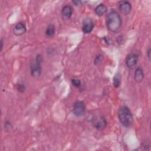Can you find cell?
<instances>
[{
	"label": "cell",
	"instance_id": "cell-1",
	"mask_svg": "<svg viewBox=\"0 0 151 151\" xmlns=\"http://www.w3.org/2000/svg\"><path fill=\"white\" fill-rule=\"evenodd\" d=\"M122 20L120 14L116 11H111L106 17V25L111 32L119 31L122 27Z\"/></svg>",
	"mask_w": 151,
	"mask_h": 151
},
{
	"label": "cell",
	"instance_id": "cell-2",
	"mask_svg": "<svg viewBox=\"0 0 151 151\" xmlns=\"http://www.w3.org/2000/svg\"><path fill=\"white\" fill-rule=\"evenodd\" d=\"M118 118L120 123L126 127H130L133 123L132 113L126 106L120 107L118 111Z\"/></svg>",
	"mask_w": 151,
	"mask_h": 151
},
{
	"label": "cell",
	"instance_id": "cell-3",
	"mask_svg": "<svg viewBox=\"0 0 151 151\" xmlns=\"http://www.w3.org/2000/svg\"><path fill=\"white\" fill-rule=\"evenodd\" d=\"M42 57L40 54L37 55L35 62L31 66V74L34 77H38L41 74Z\"/></svg>",
	"mask_w": 151,
	"mask_h": 151
},
{
	"label": "cell",
	"instance_id": "cell-4",
	"mask_svg": "<svg viewBox=\"0 0 151 151\" xmlns=\"http://www.w3.org/2000/svg\"><path fill=\"white\" fill-rule=\"evenodd\" d=\"M86 106L83 101H77L74 103L73 108L74 114L77 117H81L86 112Z\"/></svg>",
	"mask_w": 151,
	"mask_h": 151
},
{
	"label": "cell",
	"instance_id": "cell-5",
	"mask_svg": "<svg viewBox=\"0 0 151 151\" xmlns=\"http://www.w3.org/2000/svg\"><path fill=\"white\" fill-rule=\"evenodd\" d=\"M139 60V56L137 54L132 52L127 55L126 59V64L130 69H133L137 65Z\"/></svg>",
	"mask_w": 151,
	"mask_h": 151
},
{
	"label": "cell",
	"instance_id": "cell-6",
	"mask_svg": "<svg viewBox=\"0 0 151 151\" xmlns=\"http://www.w3.org/2000/svg\"><path fill=\"white\" fill-rule=\"evenodd\" d=\"M93 124L95 129L98 130H102L106 127L107 125V122L104 117L100 116L98 118L95 119L93 121Z\"/></svg>",
	"mask_w": 151,
	"mask_h": 151
},
{
	"label": "cell",
	"instance_id": "cell-7",
	"mask_svg": "<svg viewBox=\"0 0 151 151\" xmlns=\"http://www.w3.org/2000/svg\"><path fill=\"white\" fill-rule=\"evenodd\" d=\"M119 11L124 15H128L132 10V5L127 1H122L119 3Z\"/></svg>",
	"mask_w": 151,
	"mask_h": 151
},
{
	"label": "cell",
	"instance_id": "cell-8",
	"mask_svg": "<svg viewBox=\"0 0 151 151\" xmlns=\"http://www.w3.org/2000/svg\"><path fill=\"white\" fill-rule=\"evenodd\" d=\"M94 26V22L91 19H86L83 22L82 31L84 34H89L93 31Z\"/></svg>",
	"mask_w": 151,
	"mask_h": 151
},
{
	"label": "cell",
	"instance_id": "cell-9",
	"mask_svg": "<svg viewBox=\"0 0 151 151\" xmlns=\"http://www.w3.org/2000/svg\"><path fill=\"white\" fill-rule=\"evenodd\" d=\"M27 31V28L24 23L22 22H18L13 28V33L17 36H21L24 34Z\"/></svg>",
	"mask_w": 151,
	"mask_h": 151
},
{
	"label": "cell",
	"instance_id": "cell-10",
	"mask_svg": "<svg viewBox=\"0 0 151 151\" xmlns=\"http://www.w3.org/2000/svg\"><path fill=\"white\" fill-rule=\"evenodd\" d=\"M145 75L143 69L140 67H137L134 73V78L137 83H140L143 81Z\"/></svg>",
	"mask_w": 151,
	"mask_h": 151
},
{
	"label": "cell",
	"instance_id": "cell-11",
	"mask_svg": "<svg viewBox=\"0 0 151 151\" xmlns=\"http://www.w3.org/2000/svg\"><path fill=\"white\" fill-rule=\"evenodd\" d=\"M73 9L72 6L68 5H64L61 9V14L65 18H70L73 14Z\"/></svg>",
	"mask_w": 151,
	"mask_h": 151
},
{
	"label": "cell",
	"instance_id": "cell-12",
	"mask_svg": "<svg viewBox=\"0 0 151 151\" xmlns=\"http://www.w3.org/2000/svg\"><path fill=\"white\" fill-rule=\"evenodd\" d=\"M107 8L103 4H100L98 5L94 9L95 13L98 16H102L103 14H104L107 12Z\"/></svg>",
	"mask_w": 151,
	"mask_h": 151
},
{
	"label": "cell",
	"instance_id": "cell-13",
	"mask_svg": "<svg viewBox=\"0 0 151 151\" xmlns=\"http://www.w3.org/2000/svg\"><path fill=\"white\" fill-rule=\"evenodd\" d=\"M55 32V27L54 24H50L45 30V35L47 37H52Z\"/></svg>",
	"mask_w": 151,
	"mask_h": 151
},
{
	"label": "cell",
	"instance_id": "cell-14",
	"mask_svg": "<svg viewBox=\"0 0 151 151\" xmlns=\"http://www.w3.org/2000/svg\"><path fill=\"white\" fill-rule=\"evenodd\" d=\"M121 81H122L121 75L119 73L116 74L115 76H114L113 78V86L116 88L119 87L120 86V84H121Z\"/></svg>",
	"mask_w": 151,
	"mask_h": 151
},
{
	"label": "cell",
	"instance_id": "cell-15",
	"mask_svg": "<svg viewBox=\"0 0 151 151\" xmlns=\"http://www.w3.org/2000/svg\"><path fill=\"white\" fill-rule=\"evenodd\" d=\"M71 81L72 84H73L74 87H77V88H79V87H80L81 86V81H80L79 79H78V78H72L71 80Z\"/></svg>",
	"mask_w": 151,
	"mask_h": 151
},
{
	"label": "cell",
	"instance_id": "cell-16",
	"mask_svg": "<svg viewBox=\"0 0 151 151\" xmlns=\"http://www.w3.org/2000/svg\"><path fill=\"white\" fill-rule=\"evenodd\" d=\"M17 89L19 92L23 93V92H24V91L25 90V86L23 84L19 83L17 85Z\"/></svg>",
	"mask_w": 151,
	"mask_h": 151
},
{
	"label": "cell",
	"instance_id": "cell-17",
	"mask_svg": "<svg viewBox=\"0 0 151 151\" xmlns=\"http://www.w3.org/2000/svg\"><path fill=\"white\" fill-rule=\"evenodd\" d=\"M101 60H102V56L101 55H99L96 57L94 60V64L96 65L99 64L100 63H101Z\"/></svg>",
	"mask_w": 151,
	"mask_h": 151
},
{
	"label": "cell",
	"instance_id": "cell-18",
	"mask_svg": "<svg viewBox=\"0 0 151 151\" xmlns=\"http://www.w3.org/2000/svg\"><path fill=\"white\" fill-rule=\"evenodd\" d=\"M12 127L11 123L9 122V121H6L5 122V124H4V127L5 129H7V130H9L10 129H11Z\"/></svg>",
	"mask_w": 151,
	"mask_h": 151
},
{
	"label": "cell",
	"instance_id": "cell-19",
	"mask_svg": "<svg viewBox=\"0 0 151 151\" xmlns=\"http://www.w3.org/2000/svg\"><path fill=\"white\" fill-rule=\"evenodd\" d=\"M73 3L76 6H80L81 5V1H73Z\"/></svg>",
	"mask_w": 151,
	"mask_h": 151
},
{
	"label": "cell",
	"instance_id": "cell-20",
	"mask_svg": "<svg viewBox=\"0 0 151 151\" xmlns=\"http://www.w3.org/2000/svg\"><path fill=\"white\" fill-rule=\"evenodd\" d=\"M150 52H151V50L150 48H149L148 49V50L147 51V58L149 59V60L150 61Z\"/></svg>",
	"mask_w": 151,
	"mask_h": 151
},
{
	"label": "cell",
	"instance_id": "cell-21",
	"mask_svg": "<svg viewBox=\"0 0 151 151\" xmlns=\"http://www.w3.org/2000/svg\"><path fill=\"white\" fill-rule=\"evenodd\" d=\"M0 43H1V47H0V51H1L2 50V48L4 47V41L3 39L1 38V41H0Z\"/></svg>",
	"mask_w": 151,
	"mask_h": 151
}]
</instances>
